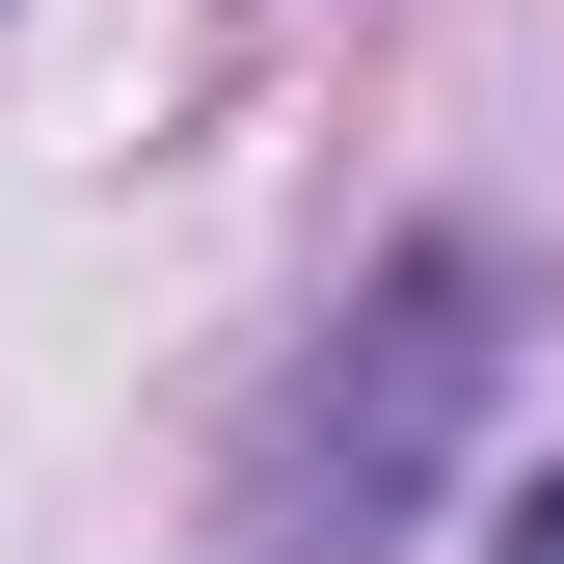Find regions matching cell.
I'll list each match as a JSON object with an SVG mask.
<instances>
[{
    "instance_id": "obj_1",
    "label": "cell",
    "mask_w": 564,
    "mask_h": 564,
    "mask_svg": "<svg viewBox=\"0 0 564 564\" xmlns=\"http://www.w3.org/2000/svg\"><path fill=\"white\" fill-rule=\"evenodd\" d=\"M349 349H377V377H323L296 431H269V484H242V564H323V511H349V538L403 511V457H431V431H457V377H484V242H431V269H403Z\"/></svg>"
},
{
    "instance_id": "obj_2",
    "label": "cell",
    "mask_w": 564,
    "mask_h": 564,
    "mask_svg": "<svg viewBox=\"0 0 564 564\" xmlns=\"http://www.w3.org/2000/svg\"><path fill=\"white\" fill-rule=\"evenodd\" d=\"M484 564H564V457H538V484H511V511H484Z\"/></svg>"
}]
</instances>
